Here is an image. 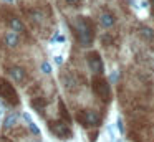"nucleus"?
Returning a JSON list of instances; mask_svg holds the SVG:
<instances>
[{
  "instance_id": "f257e3e1",
  "label": "nucleus",
  "mask_w": 154,
  "mask_h": 142,
  "mask_svg": "<svg viewBox=\"0 0 154 142\" xmlns=\"http://www.w3.org/2000/svg\"><path fill=\"white\" fill-rule=\"evenodd\" d=\"M75 30H76V38L81 46H90L93 43L94 32L90 20H86L85 17H78L75 22Z\"/></svg>"
},
{
  "instance_id": "f03ea898",
  "label": "nucleus",
  "mask_w": 154,
  "mask_h": 142,
  "mask_svg": "<svg viewBox=\"0 0 154 142\" xmlns=\"http://www.w3.org/2000/svg\"><path fill=\"white\" fill-rule=\"evenodd\" d=\"M0 98H4L8 104H14V106H17L18 101H20L14 84H10V83L4 78H0Z\"/></svg>"
},
{
  "instance_id": "7ed1b4c3",
  "label": "nucleus",
  "mask_w": 154,
  "mask_h": 142,
  "mask_svg": "<svg viewBox=\"0 0 154 142\" xmlns=\"http://www.w3.org/2000/svg\"><path fill=\"white\" fill-rule=\"evenodd\" d=\"M91 88H93V92H94V94H96L100 99H103V101H108V99L111 98L109 84H108L106 79H103L101 76L93 78V81H91Z\"/></svg>"
},
{
  "instance_id": "20e7f679",
  "label": "nucleus",
  "mask_w": 154,
  "mask_h": 142,
  "mask_svg": "<svg viewBox=\"0 0 154 142\" xmlns=\"http://www.w3.org/2000/svg\"><path fill=\"white\" fill-rule=\"evenodd\" d=\"M78 121L81 122L83 125H98L101 121L100 114L96 111H91V109H85V111L78 112Z\"/></svg>"
},
{
  "instance_id": "39448f33",
  "label": "nucleus",
  "mask_w": 154,
  "mask_h": 142,
  "mask_svg": "<svg viewBox=\"0 0 154 142\" xmlns=\"http://www.w3.org/2000/svg\"><path fill=\"white\" fill-rule=\"evenodd\" d=\"M86 59H88V66H90V69L94 73V74H98V76L103 74V71H104V68H103V59H101V56L98 55L96 51L88 53Z\"/></svg>"
},
{
  "instance_id": "423d86ee",
  "label": "nucleus",
  "mask_w": 154,
  "mask_h": 142,
  "mask_svg": "<svg viewBox=\"0 0 154 142\" xmlns=\"http://www.w3.org/2000/svg\"><path fill=\"white\" fill-rule=\"evenodd\" d=\"M50 131L53 132L57 137H61V139H70L71 137V131L68 127V124L61 121H55V122H50Z\"/></svg>"
},
{
  "instance_id": "0eeeda50",
  "label": "nucleus",
  "mask_w": 154,
  "mask_h": 142,
  "mask_svg": "<svg viewBox=\"0 0 154 142\" xmlns=\"http://www.w3.org/2000/svg\"><path fill=\"white\" fill-rule=\"evenodd\" d=\"M8 74H10V78L14 79L15 83H22L25 79V69L20 68V66H12V68L8 69Z\"/></svg>"
},
{
  "instance_id": "6e6552de",
  "label": "nucleus",
  "mask_w": 154,
  "mask_h": 142,
  "mask_svg": "<svg viewBox=\"0 0 154 142\" xmlns=\"http://www.w3.org/2000/svg\"><path fill=\"white\" fill-rule=\"evenodd\" d=\"M100 22H101V25H103L104 28H111V26H113L114 23H116V18H114V15H113V13L104 12V13H101Z\"/></svg>"
},
{
  "instance_id": "1a4fd4ad",
  "label": "nucleus",
  "mask_w": 154,
  "mask_h": 142,
  "mask_svg": "<svg viewBox=\"0 0 154 142\" xmlns=\"http://www.w3.org/2000/svg\"><path fill=\"white\" fill-rule=\"evenodd\" d=\"M61 79H63L65 88H66L68 91H75V89H76V79H75L70 73H63V74H61Z\"/></svg>"
},
{
  "instance_id": "9d476101",
  "label": "nucleus",
  "mask_w": 154,
  "mask_h": 142,
  "mask_svg": "<svg viewBox=\"0 0 154 142\" xmlns=\"http://www.w3.org/2000/svg\"><path fill=\"white\" fill-rule=\"evenodd\" d=\"M8 25H10L12 32H15V33H22V32H23V23H22L18 18H15V17H12V18L8 20Z\"/></svg>"
},
{
  "instance_id": "9b49d317",
  "label": "nucleus",
  "mask_w": 154,
  "mask_h": 142,
  "mask_svg": "<svg viewBox=\"0 0 154 142\" xmlns=\"http://www.w3.org/2000/svg\"><path fill=\"white\" fill-rule=\"evenodd\" d=\"M5 41H7V45L10 46V48H14V46H17V43H18V35L15 32H8L7 36H5Z\"/></svg>"
},
{
  "instance_id": "f8f14e48",
  "label": "nucleus",
  "mask_w": 154,
  "mask_h": 142,
  "mask_svg": "<svg viewBox=\"0 0 154 142\" xmlns=\"http://www.w3.org/2000/svg\"><path fill=\"white\" fill-rule=\"evenodd\" d=\"M139 33H141V36H143L146 41H151V40L154 38V32H152V28H149V26H143Z\"/></svg>"
},
{
  "instance_id": "ddd939ff",
  "label": "nucleus",
  "mask_w": 154,
  "mask_h": 142,
  "mask_svg": "<svg viewBox=\"0 0 154 142\" xmlns=\"http://www.w3.org/2000/svg\"><path fill=\"white\" fill-rule=\"evenodd\" d=\"M15 122V116H8V119H7V125H12Z\"/></svg>"
},
{
  "instance_id": "4468645a",
  "label": "nucleus",
  "mask_w": 154,
  "mask_h": 142,
  "mask_svg": "<svg viewBox=\"0 0 154 142\" xmlns=\"http://www.w3.org/2000/svg\"><path fill=\"white\" fill-rule=\"evenodd\" d=\"M43 73H50V65L48 63H43Z\"/></svg>"
},
{
  "instance_id": "2eb2a0df",
  "label": "nucleus",
  "mask_w": 154,
  "mask_h": 142,
  "mask_svg": "<svg viewBox=\"0 0 154 142\" xmlns=\"http://www.w3.org/2000/svg\"><path fill=\"white\" fill-rule=\"evenodd\" d=\"M66 2H68V3H71V5H76V3L80 2V0H66Z\"/></svg>"
},
{
  "instance_id": "dca6fc26",
  "label": "nucleus",
  "mask_w": 154,
  "mask_h": 142,
  "mask_svg": "<svg viewBox=\"0 0 154 142\" xmlns=\"http://www.w3.org/2000/svg\"><path fill=\"white\" fill-rule=\"evenodd\" d=\"M152 8H154V0H152Z\"/></svg>"
}]
</instances>
